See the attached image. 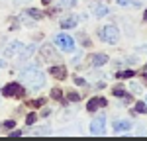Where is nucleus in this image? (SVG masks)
Segmentation results:
<instances>
[{
    "mask_svg": "<svg viewBox=\"0 0 147 141\" xmlns=\"http://www.w3.org/2000/svg\"><path fill=\"white\" fill-rule=\"evenodd\" d=\"M22 81L28 82L30 88H41V86L45 84V75L32 67V69H26L22 73Z\"/></svg>",
    "mask_w": 147,
    "mask_h": 141,
    "instance_id": "obj_1",
    "label": "nucleus"
},
{
    "mask_svg": "<svg viewBox=\"0 0 147 141\" xmlns=\"http://www.w3.org/2000/svg\"><path fill=\"white\" fill-rule=\"evenodd\" d=\"M100 39L106 41V43H116L120 39V32L116 26H104L100 30Z\"/></svg>",
    "mask_w": 147,
    "mask_h": 141,
    "instance_id": "obj_2",
    "label": "nucleus"
},
{
    "mask_svg": "<svg viewBox=\"0 0 147 141\" xmlns=\"http://www.w3.org/2000/svg\"><path fill=\"white\" fill-rule=\"evenodd\" d=\"M55 43L63 51H75V41L71 39V35H65V34H61V35H55Z\"/></svg>",
    "mask_w": 147,
    "mask_h": 141,
    "instance_id": "obj_3",
    "label": "nucleus"
},
{
    "mask_svg": "<svg viewBox=\"0 0 147 141\" xmlns=\"http://www.w3.org/2000/svg\"><path fill=\"white\" fill-rule=\"evenodd\" d=\"M22 94H24V90L18 82H10V84H6L2 88V96H6V98H10V96H22Z\"/></svg>",
    "mask_w": 147,
    "mask_h": 141,
    "instance_id": "obj_4",
    "label": "nucleus"
},
{
    "mask_svg": "<svg viewBox=\"0 0 147 141\" xmlns=\"http://www.w3.org/2000/svg\"><path fill=\"white\" fill-rule=\"evenodd\" d=\"M104 128H106V117H104V116H98L96 120H92L90 133H92V135H102V133H104Z\"/></svg>",
    "mask_w": 147,
    "mask_h": 141,
    "instance_id": "obj_5",
    "label": "nucleus"
},
{
    "mask_svg": "<svg viewBox=\"0 0 147 141\" xmlns=\"http://www.w3.org/2000/svg\"><path fill=\"white\" fill-rule=\"evenodd\" d=\"M112 128H114L116 133H124L127 129H131V122H129V120H116L112 124Z\"/></svg>",
    "mask_w": 147,
    "mask_h": 141,
    "instance_id": "obj_6",
    "label": "nucleus"
},
{
    "mask_svg": "<svg viewBox=\"0 0 147 141\" xmlns=\"http://www.w3.org/2000/svg\"><path fill=\"white\" fill-rule=\"evenodd\" d=\"M106 104H108L106 98H92V100H88V104H86V110L88 112H96L98 108H104Z\"/></svg>",
    "mask_w": 147,
    "mask_h": 141,
    "instance_id": "obj_7",
    "label": "nucleus"
},
{
    "mask_svg": "<svg viewBox=\"0 0 147 141\" xmlns=\"http://www.w3.org/2000/svg\"><path fill=\"white\" fill-rule=\"evenodd\" d=\"M49 73H51V77H55V79H59V81H65V77H67V69H65V67H61V65L51 67Z\"/></svg>",
    "mask_w": 147,
    "mask_h": 141,
    "instance_id": "obj_8",
    "label": "nucleus"
},
{
    "mask_svg": "<svg viewBox=\"0 0 147 141\" xmlns=\"http://www.w3.org/2000/svg\"><path fill=\"white\" fill-rule=\"evenodd\" d=\"M22 49H24V45L20 43V41H12L10 45L6 47V55L12 57V55H16V53H18V51H22Z\"/></svg>",
    "mask_w": 147,
    "mask_h": 141,
    "instance_id": "obj_9",
    "label": "nucleus"
},
{
    "mask_svg": "<svg viewBox=\"0 0 147 141\" xmlns=\"http://www.w3.org/2000/svg\"><path fill=\"white\" fill-rule=\"evenodd\" d=\"M106 63H108V55H104V53H98V55L92 57V65H94V67H102V65H106Z\"/></svg>",
    "mask_w": 147,
    "mask_h": 141,
    "instance_id": "obj_10",
    "label": "nucleus"
},
{
    "mask_svg": "<svg viewBox=\"0 0 147 141\" xmlns=\"http://www.w3.org/2000/svg\"><path fill=\"white\" fill-rule=\"evenodd\" d=\"M75 26H77V18H65V20H61V28H63V30L75 28Z\"/></svg>",
    "mask_w": 147,
    "mask_h": 141,
    "instance_id": "obj_11",
    "label": "nucleus"
},
{
    "mask_svg": "<svg viewBox=\"0 0 147 141\" xmlns=\"http://www.w3.org/2000/svg\"><path fill=\"white\" fill-rule=\"evenodd\" d=\"M134 112H137V114H147V102H136Z\"/></svg>",
    "mask_w": 147,
    "mask_h": 141,
    "instance_id": "obj_12",
    "label": "nucleus"
},
{
    "mask_svg": "<svg viewBox=\"0 0 147 141\" xmlns=\"http://www.w3.org/2000/svg\"><path fill=\"white\" fill-rule=\"evenodd\" d=\"M136 75V70H131V69H127V70H120L118 73V79H131Z\"/></svg>",
    "mask_w": 147,
    "mask_h": 141,
    "instance_id": "obj_13",
    "label": "nucleus"
},
{
    "mask_svg": "<svg viewBox=\"0 0 147 141\" xmlns=\"http://www.w3.org/2000/svg\"><path fill=\"white\" fill-rule=\"evenodd\" d=\"M94 14H96L98 18H100V16H106V14H108V8H106V6H96V8H94Z\"/></svg>",
    "mask_w": 147,
    "mask_h": 141,
    "instance_id": "obj_14",
    "label": "nucleus"
},
{
    "mask_svg": "<svg viewBox=\"0 0 147 141\" xmlns=\"http://www.w3.org/2000/svg\"><path fill=\"white\" fill-rule=\"evenodd\" d=\"M28 14H30L32 18H35V20H41V18H43V14H41L39 10H34V8H30V10H28Z\"/></svg>",
    "mask_w": 147,
    "mask_h": 141,
    "instance_id": "obj_15",
    "label": "nucleus"
},
{
    "mask_svg": "<svg viewBox=\"0 0 147 141\" xmlns=\"http://www.w3.org/2000/svg\"><path fill=\"white\" fill-rule=\"evenodd\" d=\"M112 94H114V96H124V98L127 96V94H125V90H124V86H116V88L112 90Z\"/></svg>",
    "mask_w": 147,
    "mask_h": 141,
    "instance_id": "obj_16",
    "label": "nucleus"
},
{
    "mask_svg": "<svg viewBox=\"0 0 147 141\" xmlns=\"http://www.w3.org/2000/svg\"><path fill=\"white\" fill-rule=\"evenodd\" d=\"M75 4H77L75 0H61V2H59L61 8H71V6H75Z\"/></svg>",
    "mask_w": 147,
    "mask_h": 141,
    "instance_id": "obj_17",
    "label": "nucleus"
},
{
    "mask_svg": "<svg viewBox=\"0 0 147 141\" xmlns=\"http://www.w3.org/2000/svg\"><path fill=\"white\" fill-rule=\"evenodd\" d=\"M51 96H53V98H57V100H61V96H63L61 88H53V90H51Z\"/></svg>",
    "mask_w": 147,
    "mask_h": 141,
    "instance_id": "obj_18",
    "label": "nucleus"
},
{
    "mask_svg": "<svg viewBox=\"0 0 147 141\" xmlns=\"http://www.w3.org/2000/svg\"><path fill=\"white\" fill-rule=\"evenodd\" d=\"M32 53H34V45H30V47H28V49H26V51L22 53V55H20V57H22V59H26V57H30Z\"/></svg>",
    "mask_w": 147,
    "mask_h": 141,
    "instance_id": "obj_19",
    "label": "nucleus"
},
{
    "mask_svg": "<svg viewBox=\"0 0 147 141\" xmlns=\"http://www.w3.org/2000/svg\"><path fill=\"white\" fill-rule=\"evenodd\" d=\"M34 122H35V114H30V116L26 117V124H28V126H32Z\"/></svg>",
    "mask_w": 147,
    "mask_h": 141,
    "instance_id": "obj_20",
    "label": "nucleus"
},
{
    "mask_svg": "<svg viewBox=\"0 0 147 141\" xmlns=\"http://www.w3.org/2000/svg\"><path fill=\"white\" fill-rule=\"evenodd\" d=\"M69 100H71V102H77V100H79V94L77 92H69Z\"/></svg>",
    "mask_w": 147,
    "mask_h": 141,
    "instance_id": "obj_21",
    "label": "nucleus"
},
{
    "mask_svg": "<svg viewBox=\"0 0 147 141\" xmlns=\"http://www.w3.org/2000/svg\"><path fill=\"white\" fill-rule=\"evenodd\" d=\"M16 124H14V120H8V122H4V128H14Z\"/></svg>",
    "mask_w": 147,
    "mask_h": 141,
    "instance_id": "obj_22",
    "label": "nucleus"
},
{
    "mask_svg": "<svg viewBox=\"0 0 147 141\" xmlns=\"http://www.w3.org/2000/svg\"><path fill=\"white\" fill-rule=\"evenodd\" d=\"M118 4H120V6H127V4H131V2H129V0H118Z\"/></svg>",
    "mask_w": 147,
    "mask_h": 141,
    "instance_id": "obj_23",
    "label": "nucleus"
},
{
    "mask_svg": "<svg viewBox=\"0 0 147 141\" xmlns=\"http://www.w3.org/2000/svg\"><path fill=\"white\" fill-rule=\"evenodd\" d=\"M131 90H134V92H139V90H141V86H139V84H131Z\"/></svg>",
    "mask_w": 147,
    "mask_h": 141,
    "instance_id": "obj_24",
    "label": "nucleus"
},
{
    "mask_svg": "<svg viewBox=\"0 0 147 141\" xmlns=\"http://www.w3.org/2000/svg\"><path fill=\"white\" fill-rule=\"evenodd\" d=\"M75 82H77V84H79V86H84V84H86V82L82 81V79H75Z\"/></svg>",
    "mask_w": 147,
    "mask_h": 141,
    "instance_id": "obj_25",
    "label": "nucleus"
},
{
    "mask_svg": "<svg viewBox=\"0 0 147 141\" xmlns=\"http://www.w3.org/2000/svg\"><path fill=\"white\" fill-rule=\"evenodd\" d=\"M20 135H22V131H20V129H18V131H14V133H10V137H20Z\"/></svg>",
    "mask_w": 147,
    "mask_h": 141,
    "instance_id": "obj_26",
    "label": "nucleus"
},
{
    "mask_svg": "<svg viewBox=\"0 0 147 141\" xmlns=\"http://www.w3.org/2000/svg\"><path fill=\"white\" fill-rule=\"evenodd\" d=\"M30 104H32V106H41V104H43V100H35V102H30Z\"/></svg>",
    "mask_w": 147,
    "mask_h": 141,
    "instance_id": "obj_27",
    "label": "nucleus"
},
{
    "mask_svg": "<svg viewBox=\"0 0 147 141\" xmlns=\"http://www.w3.org/2000/svg\"><path fill=\"white\" fill-rule=\"evenodd\" d=\"M143 20H145V22H147V10H145V14H143Z\"/></svg>",
    "mask_w": 147,
    "mask_h": 141,
    "instance_id": "obj_28",
    "label": "nucleus"
},
{
    "mask_svg": "<svg viewBox=\"0 0 147 141\" xmlns=\"http://www.w3.org/2000/svg\"><path fill=\"white\" fill-rule=\"evenodd\" d=\"M43 4H49V0H43Z\"/></svg>",
    "mask_w": 147,
    "mask_h": 141,
    "instance_id": "obj_29",
    "label": "nucleus"
},
{
    "mask_svg": "<svg viewBox=\"0 0 147 141\" xmlns=\"http://www.w3.org/2000/svg\"><path fill=\"white\" fill-rule=\"evenodd\" d=\"M143 77H145V79H147V73H145V75H143Z\"/></svg>",
    "mask_w": 147,
    "mask_h": 141,
    "instance_id": "obj_30",
    "label": "nucleus"
}]
</instances>
